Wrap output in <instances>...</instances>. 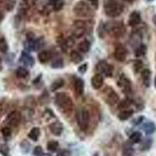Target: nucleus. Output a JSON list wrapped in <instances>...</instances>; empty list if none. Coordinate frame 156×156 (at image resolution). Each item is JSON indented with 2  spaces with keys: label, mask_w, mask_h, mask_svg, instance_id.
<instances>
[{
  "label": "nucleus",
  "mask_w": 156,
  "mask_h": 156,
  "mask_svg": "<svg viewBox=\"0 0 156 156\" xmlns=\"http://www.w3.org/2000/svg\"><path fill=\"white\" fill-rule=\"evenodd\" d=\"M73 12L76 16L80 17H88L93 15L90 5L83 1H80L75 4L73 8Z\"/></svg>",
  "instance_id": "4"
},
{
  "label": "nucleus",
  "mask_w": 156,
  "mask_h": 156,
  "mask_svg": "<svg viewBox=\"0 0 156 156\" xmlns=\"http://www.w3.org/2000/svg\"><path fill=\"white\" fill-rule=\"evenodd\" d=\"M15 6V1H9L5 5V9L7 11H12Z\"/></svg>",
  "instance_id": "42"
},
{
  "label": "nucleus",
  "mask_w": 156,
  "mask_h": 156,
  "mask_svg": "<svg viewBox=\"0 0 156 156\" xmlns=\"http://www.w3.org/2000/svg\"><path fill=\"white\" fill-rule=\"evenodd\" d=\"M146 51H147V48H146L145 45L140 44L135 50V55H136V57L142 56L146 53Z\"/></svg>",
  "instance_id": "31"
},
{
  "label": "nucleus",
  "mask_w": 156,
  "mask_h": 156,
  "mask_svg": "<svg viewBox=\"0 0 156 156\" xmlns=\"http://www.w3.org/2000/svg\"><path fill=\"white\" fill-rule=\"evenodd\" d=\"M74 88L77 95H82L84 90V82L81 78H76L74 83Z\"/></svg>",
  "instance_id": "17"
},
{
  "label": "nucleus",
  "mask_w": 156,
  "mask_h": 156,
  "mask_svg": "<svg viewBox=\"0 0 156 156\" xmlns=\"http://www.w3.org/2000/svg\"><path fill=\"white\" fill-rule=\"evenodd\" d=\"M141 21V17H140V12L137 11H133L130 13L128 20V23L131 27H135L136 25H138Z\"/></svg>",
  "instance_id": "13"
},
{
  "label": "nucleus",
  "mask_w": 156,
  "mask_h": 156,
  "mask_svg": "<svg viewBox=\"0 0 156 156\" xmlns=\"http://www.w3.org/2000/svg\"><path fill=\"white\" fill-rule=\"evenodd\" d=\"M8 1H9V0H8Z\"/></svg>",
  "instance_id": "51"
},
{
  "label": "nucleus",
  "mask_w": 156,
  "mask_h": 156,
  "mask_svg": "<svg viewBox=\"0 0 156 156\" xmlns=\"http://www.w3.org/2000/svg\"><path fill=\"white\" fill-rule=\"evenodd\" d=\"M55 101L57 106L65 112H70L73 108V101L66 93L59 92L55 94Z\"/></svg>",
  "instance_id": "2"
},
{
  "label": "nucleus",
  "mask_w": 156,
  "mask_h": 156,
  "mask_svg": "<svg viewBox=\"0 0 156 156\" xmlns=\"http://www.w3.org/2000/svg\"><path fill=\"white\" fill-rule=\"evenodd\" d=\"M130 104H131V101H129V99H124L120 101V103L118 105V108L125 110L130 105Z\"/></svg>",
  "instance_id": "36"
},
{
  "label": "nucleus",
  "mask_w": 156,
  "mask_h": 156,
  "mask_svg": "<svg viewBox=\"0 0 156 156\" xmlns=\"http://www.w3.org/2000/svg\"><path fill=\"white\" fill-rule=\"evenodd\" d=\"M33 154L35 156H42L44 154L43 153V149L41 146H36L34 148V151H33Z\"/></svg>",
  "instance_id": "39"
},
{
  "label": "nucleus",
  "mask_w": 156,
  "mask_h": 156,
  "mask_svg": "<svg viewBox=\"0 0 156 156\" xmlns=\"http://www.w3.org/2000/svg\"><path fill=\"white\" fill-rule=\"evenodd\" d=\"M93 156H99V155H98V153H95V154H94V155Z\"/></svg>",
  "instance_id": "49"
},
{
  "label": "nucleus",
  "mask_w": 156,
  "mask_h": 156,
  "mask_svg": "<svg viewBox=\"0 0 156 156\" xmlns=\"http://www.w3.org/2000/svg\"><path fill=\"white\" fill-rule=\"evenodd\" d=\"M64 84V80L62 79H57V80H54L51 83V87H50V90L52 91V92H55L57 90H58L59 88L63 86Z\"/></svg>",
  "instance_id": "25"
},
{
  "label": "nucleus",
  "mask_w": 156,
  "mask_h": 156,
  "mask_svg": "<svg viewBox=\"0 0 156 156\" xmlns=\"http://www.w3.org/2000/svg\"><path fill=\"white\" fill-rule=\"evenodd\" d=\"M64 43H65L66 48H72L74 44V40L72 37H68L66 39V41Z\"/></svg>",
  "instance_id": "40"
},
{
  "label": "nucleus",
  "mask_w": 156,
  "mask_h": 156,
  "mask_svg": "<svg viewBox=\"0 0 156 156\" xmlns=\"http://www.w3.org/2000/svg\"><path fill=\"white\" fill-rule=\"evenodd\" d=\"M50 131L55 136H60L63 131V126L60 122H52L49 126Z\"/></svg>",
  "instance_id": "14"
},
{
  "label": "nucleus",
  "mask_w": 156,
  "mask_h": 156,
  "mask_svg": "<svg viewBox=\"0 0 156 156\" xmlns=\"http://www.w3.org/2000/svg\"><path fill=\"white\" fill-rule=\"evenodd\" d=\"M21 119V115L17 111H12L7 115L5 119V123L9 127H15L19 125Z\"/></svg>",
  "instance_id": "8"
},
{
  "label": "nucleus",
  "mask_w": 156,
  "mask_h": 156,
  "mask_svg": "<svg viewBox=\"0 0 156 156\" xmlns=\"http://www.w3.org/2000/svg\"><path fill=\"white\" fill-rule=\"evenodd\" d=\"M127 56V51L122 44H117L114 51V57L117 61L123 62Z\"/></svg>",
  "instance_id": "10"
},
{
  "label": "nucleus",
  "mask_w": 156,
  "mask_h": 156,
  "mask_svg": "<svg viewBox=\"0 0 156 156\" xmlns=\"http://www.w3.org/2000/svg\"><path fill=\"white\" fill-rule=\"evenodd\" d=\"M8 50V44L5 39L3 37H0V51L2 52H6Z\"/></svg>",
  "instance_id": "34"
},
{
  "label": "nucleus",
  "mask_w": 156,
  "mask_h": 156,
  "mask_svg": "<svg viewBox=\"0 0 156 156\" xmlns=\"http://www.w3.org/2000/svg\"><path fill=\"white\" fill-rule=\"evenodd\" d=\"M20 62L25 66H33V65L34 64V59L30 54L23 51L21 52L20 57Z\"/></svg>",
  "instance_id": "12"
},
{
  "label": "nucleus",
  "mask_w": 156,
  "mask_h": 156,
  "mask_svg": "<svg viewBox=\"0 0 156 156\" xmlns=\"http://www.w3.org/2000/svg\"><path fill=\"white\" fill-rule=\"evenodd\" d=\"M3 17H4L3 13H2V12H0V23H1V22H2V20H3Z\"/></svg>",
  "instance_id": "45"
},
{
  "label": "nucleus",
  "mask_w": 156,
  "mask_h": 156,
  "mask_svg": "<svg viewBox=\"0 0 156 156\" xmlns=\"http://www.w3.org/2000/svg\"><path fill=\"white\" fill-rule=\"evenodd\" d=\"M104 98L107 104L113 105L119 101V95L111 87H106L104 90Z\"/></svg>",
  "instance_id": "7"
},
{
  "label": "nucleus",
  "mask_w": 156,
  "mask_h": 156,
  "mask_svg": "<svg viewBox=\"0 0 156 156\" xmlns=\"http://www.w3.org/2000/svg\"><path fill=\"white\" fill-rule=\"evenodd\" d=\"M16 75L18 78H25L28 75V70L24 67H19L16 70Z\"/></svg>",
  "instance_id": "30"
},
{
  "label": "nucleus",
  "mask_w": 156,
  "mask_h": 156,
  "mask_svg": "<svg viewBox=\"0 0 156 156\" xmlns=\"http://www.w3.org/2000/svg\"><path fill=\"white\" fill-rule=\"evenodd\" d=\"M118 86L122 89L123 92L126 93V94L131 91V83L129 79L123 75L119 77V81H118Z\"/></svg>",
  "instance_id": "11"
},
{
  "label": "nucleus",
  "mask_w": 156,
  "mask_h": 156,
  "mask_svg": "<svg viewBox=\"0 0 156 156\" xmlns=\"http://www.w3.org/2000/svg\"><path fill=\"white\" fill-rule=\"evenodd\" d=\"M62 66H63V62L61 58H55V60H53V62H51V67L54 69H59V68H62Z\"/></svg>",
  "instance_id": "32"
},
{
  "label": "nucleus",
  "mask_w": 156,
  "mask_h": 156,
  "mask_svg": "<svg viewBox=\"0 0 156 156\" xmlns=\"http://www.w3.org/2000/svg\"><path fill=\"white\" fill-rule=\"evenodd\" d=\"M105 13L109 17H117L120 16L124 10V6L116 0H108L104 4Z\"/></svg>",
  "instance_id": "1"
},
{
  "label": "nucleus",
  "mask_w": 156,
  "mask_h": 156,
  "mask_svg": "<svg viewBox=\"0 0 156 156\" xmlns=\"http://www.w3.org/2000/svg\"><path fill=\"white\" fill-rule=\"evenodd\" d=\"M58 142L55 140H51L48 142L47 144V149L51 152H54L58 149Z\"/></svg>",
  "instance_id": "29"
},
{
  "label": "nucleus",
  "mask_w": 156,
  "mask_h": 156,
  "mask_svg": "<svg viewBox=\"0 0 156 156\" xmlns=\"http://www.w3.org/2000/svg\"><path fill=\"white\" fill-rule=\"evenodd\" d=\"M87 63H84V64H83V65H81L80 67L78 68V71H79V72L81 73H84L86 71H87Z\"/></svg>",
  "instance_id": "44"
},
{
  "label": "nucleus",
  "mask_w": 156,
  "mask_h": 156,
  "mask_svg": "<svg viewBox=\"0 0 156 156\" xmlns=\"http://www.w3.org/2000/svg\"><path fill=\"white\" fill-rule=\"evenodd\" d=\"M142 138V134L141 133L138 131L133 132L131 134L129 135V140L131 144H137V143H140L141 141Z\"/></svg>",
  "instance_id": "23"
},
{
  "label": "nucleus",
  "mask_w": 156,
  "mask_h": 156,
  "mask_svg": "<svg viewBox=\"0 0 156 156\" xmlns=\"http://www.w3.org/2000/svg\"><path fill=\"white\" fill-rule=\"evenodd\" d=\"M96 69L98 72L105 74L106 76H111L112 74V71H113V68L111 65L107 63L105 61H101L98 63Z\"/></svg>",
  "instance_id": "9"
},
{
  "label": "nucleus",
  "mask_w": 156,
  "mask_h": 156,
  "mask_svg": "<svg viewBox=\"0 0 156 156\" xmlns=\"http://www.w3.org/2000/svg\"><path fill=\"white\" fill-rule=\"evenodd\" d=\"M123 1H125L126 2H129V3H132V2H134L135 0H123Z\"/></svg>",
  "instance_id": "46"
},
{
  "label": "nucleus",
  "mask_w": 156,
  "mask_h": 156,
  "mask_svg": "<svg viewBox=\"0 0 156 156\" xmlns=\"http://www.w3.org/2000/svg\"><path fill=\"white\" fill-rule=\"evenodd\" d=\"M0 154L2 156H9V147L6 144L0 146Z\"/></svg>",
  "instance_id": "37"
},
{
  "label": "nucleus",
  "mask_w": 156,
  "mask_h": 156,
  "mask_svg": "<svg viewBox=\"0 0 156 156\" xmlns=\"http://www.w3.org/2000/svg\"><path fill=\"white\" fill-rule=\"evenodd\" d=\"M87 30V23L83 20H75L72 26V34L74 37H81L83 34H85Z\"/></svg>",
  "instance_id": "6"
},
{
  "label": "nucleus",
  "mask_w": 156,
  "mask_h": 156,
  "mask_svg": "<svg viewBox=\"0 0 156 156\" xmlns=\"http://www.w3.org/2000/svg\"><path fill=\"white\" fill-rule=\"evenodd\" d=\"M40 132L41 131H40V129L38 127L32 128L28 133L29 138L31 139L34 141H37L39 136H40Z\"/></svg>",
  "instance_id": "24"
},
{
  "label": "nucleus",
  "mask_w": 156,
  "mask_h": 156,
  "mask_svg": "<svg viewBox=\"0 0 156 156\" xmlns=\"http://www.w3.org/2000/svg\"><path fill=\"white\" fill-rule=\"evenodd\" d=\"M143 67V62L141 60H136L133 63V70L135 71V73H138L140 72V69Z\"/></svg>",
  "instance_id": "38"
},
{
  "label": "nucleus",
  "mask_w": 156,
  "mask_h": 156,
  "mask_svg": "<svg viewBox=\"0 0 156 156\" xmlns=\"http://www.w3.org/2000/svg\"><path fill=\"white\" fill-rule=\"evenodd\" d=\"M141 77L143 83H144V86L146 87H149L150 83H151V72L149 69H145L144 70H142L141 72Z\"/></svg>",
  "instance_id": "18"
},
{
  "label": "nucleus",
  "mask_w": 156,
  "mask_h": 156,
  "mask_svg": "<svg viewBox=\"0 0 156 156\" xmlns=\"http://www.w3.org/2000/svg\"><path fill=\"white\" fill-rule=\"evenodd\" d=\"M56 156H71V152L67 149H62L58 151Z\"/></svg>",
  "instance_id": "41"
},
{
  "label": "nucleus",
  "mask_w": 156,
  "mask_h": 156,
  "mask_svg": "<svg viewBox=\"0 0 156 156\" xmlns=\"http://www.w3.org/2000/svg\"><path fill=\"white\" fill-rule=\"evenodd\" d=\"M104 82V79L101 73H97L91 78V85L94 89H100Z\"/></svg>",
  "instance_id": "15"
},
{
  "label": "nucleus",
  "mask_w": 156,
  "mask_h": 156,
  "mask_svg": "<svg viewBox=\"0 0 156 156\" xmlns=\"http://www.w3.org/2000/svg\"><path fill=\"white\" fill-rule=\"evenodd\" d=\"M20 148H21L22 151L23 153H27L29 152L30 148V144L28 141H27L26 140H23L20 144Z\"/></svg>",
  "instance_id": "33"
},
{
  "label": "nucleus",
  "mask_w": 156,
  "mask_h": 156,
  "mask_svg": "<svg viewBox=\"0 0 156 156\" xmlns=\"http://www.w3.org/2000/svg\"><path fill=\"white\" fill-rule=\"evenodd\" d=\"M133 110H130V109L122 110V111H121V112H119V115H118V118L122 121L127 120L128 119H129V118L133 115Z\"/></svg>",
  "instance_id": "22"
},
{
  "label": "nucleus",
  "mask_w": 156,
  "mask_h": 156,
  "mask_svg": "<svg viewBox=\"0 0 156 156\" xmlns=\"http://www.w3.org/2000/svg\"><path fill=\"white\" fill-rule=\"evenodd\" d=\"M37 58L41 63H46L51 59V53L48 51H41L37 55Z\"/></svg>",
  "instance_id": "19"
},
{
  "label": "nucleus",
  "mask_w": 156,
  "mask_h": 156,
  "mask_svg": "<svg viewBox=\"0 0 156 156\" xmlns=\"http://www.w3.org/2000/svg\"><path fill=\"white\" fill-rule=\"evenodd\" d=\"M105 28L109 34L115 37H122L125 33L124 25L122 23H119V22L108 23Z\"/></svg>",
  "instance_id": "5"
},
{
  "label": "nucleus",
  "mask_w": 156,
  "mask_h": 156,
  "mask_svg": "<svg viewBox=\"0 0 156 156\" xmlns=\"http://www.w3.org/2000/svg\"><path fill=\"white\" fill-rule=\"evenodd\" d=\"M29 10V2L28 0H20L18 6V12L19 16H25Z\"/></svg>",
  "instance_id": "16"
},
{
  "label": "nucleus",
  "mask_w": 156,
  "mask_h": 156,
  "mask_svg": "<svg viewBox=\"0 0 156 156\" xmlns=\"http://www.w3.org/2000/svg\"><path fill=\"white\" fill-rule=\"evenodd\" d=\"M69 58H70V60L75 64L80 63L83 60V57L81 56V55L75 50H73L71 51L70 54H69Z\"/></svg>",
  "instance_id": "21"
},
{
  "label": "nucleus",
  "mask_w": 156,
  "mask_h": 156,
  "mask_svg": "<svg viewBox=\"0 0 156 156\" xmlns=\"http://www.w3.org/2000/svg\"><path fill=\"white\" fill-rule=\"evenodd\" d=\"M154 86H155V87H156V76H155V78H154Z\"/></svg>",
  "instance_id": "48"
},
{
  "label": "nucleus",
  "mask_w": 156,
  "mask_h": 156,
  "mask_svg": "<svg viewBox=\"0 0 156 156\" xmlns=\"http://www.w3.org/2000/svg\"><path fill=\"white\" fill-rule=\"evenodd\" d=\"M147 1H149V2H151V1H153V0H147Z\"/></svg>",
  "instance_id": "50"
},
{
  "label": "nucleus",
  "mask_w": 156,
  "mask_h": 156,
  "mask_svg": "<svg viewBox=\"0 0 156 156\" xmlns=\"http://www.w3.org/2000/svg\"><path fill=\"white\" fill-rule=\"evenodd\" d=\"M153 22H154V24H156V15H154V16H153Z\"/></svg>",
  "instance_id": "47"
},
{
  "label": "nucleus",
  "mask_w": 156,
  "mask_h": 156,
  "mask_svg": "<svg viewBox=\"0 0 156 156\" xmlns=\"http://www.w3.org/2000/svg\"><path fill=\"white\" fill-rule=\"evenodd\" d=\"M1 132L2 133V136L5 137V138H8L9 136H11L12 134V129L11 127L9 126H4L2 129H1Z\"/></svg>",
  "instance_id": "35"
},
{
  "label": "nucleus",
  "mask_w": 156,
  "mask_h": 156,
  "mask_svg": "<svg viewBox=\"0 0 156 156\" xmlns=\"http://www.w3.org/2000/svg\"><path fill=\"white\" fill-rule=\"evenodd\" d=\"M141 40V37H140V34L138 32H134L133 34H132L131 37H130V41L132 42V45H134L136 44V48L140 45V41Z\"/></svg>",
  "instance_id": "27"
},
{
  "label": "nucleus",
  "mask_w": 156,
  "mask_h": 156,
  "mask_svg": "<svg viewBox=\"0 0 156 156\" xmlns=\"http://www.w3.org/2000/svg\"><path fill=\"white\" fill-rule=\"evenodd\" d=\"M143 129L147 134H152L156 131V126L154 122H147L143 125Z\"/></svg>",
  "instance_id": "20"
},
{
  "label": "nucleus",
  "mask_w": 156,
  "mask_h": 156,
  "mask_svg": "<svg viewBox=\"0 0 156 156\" xmlns=\"http://www.w3.org/2000/svg\"><path fill=\"white\" fill-rule=\"evenodd\" d=\"M90 44L87 40H84L78 44V48L81 52H87L90 50Z\"/></svg>",
  "instance_id": "26"
},
{
  "label": "nucleus",
  "mask_w": 156,
  "mask_h": 156,
  "mask_svg": "<svg viewBox=\"0 0 156 156\" xmlns=\"http://www.w3.org/2000/svg\"><path fill=\"white\" fill-rule=\"evenodd\" d=\"M151 145H152V140L151 139H146V140H143L141 142L140 146V149L141 151H147L151 148Z\"/></svg>",
  "instance_id": "28"
},
{
  "label": "nucleus",
  "mask_w": 156,
  "mask_h": 156,
  "mask_svg": "<svg viewBox=\"0 0 156 156\" xmlns=\"http://www.w3.org/2000/svg\"><path fill=\"white\" fill-rule=\"evenodd\" d=\"M90 5H91L94 9H97L98 7V0H88Z\"/></svg>",
  "instance_id": "43"
},
{
  "label": "nucleus",
  "mask_w": 156,
  "mask_h": 156,
  "mask_svg": "<svg viewBox=\"0 0 156 156\" xmlns=\"http://www.w3.org/2000/svg\"><path fill=\"white\" fill-rule=\"evenodd\" d=\"M76 119L80 129L83 131H85L88 128L89 119H90V115H89V112L87 109L83 107L78 108L76 112Z\"/></svg>",
  "instance_id": "3"
}]
</instances>
